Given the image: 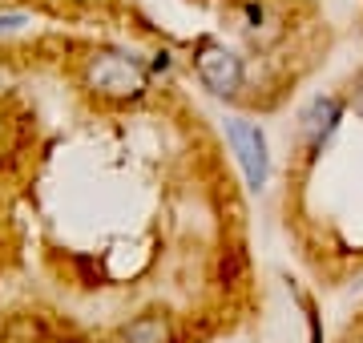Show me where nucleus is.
Returning <instances> with one entry per match:
<instances>
[{
  "mask_svg": "<svg viewBox=\"0 0 363 343\" xmlns=\"http://www.w3.org/2000/svg\"><path fill=\"white\" fill-rule=\"evenodd\" d=\"M339 121H343V101L331 93H319L307 101V109L298 113V137L307 145V158H319L327 150V142L335 137Z\"/></svg>",
  "mask_w": 363,
  "mask_h": 343,
  "instance_id": "20e7f679",
  "label": "nucleus"
},
{
  "mask_svg": "<svg viewBox=\"0 0 363 343\" xmlns=\"http://www.w3.org/2000/svg\"><path fill=\"white\" fill-rule=\"evenodd\" d=\"M190 61H194V77L202 81V89L210 97H222L226 101V97H238L242 85H247V61L214 37L198 40Z\"/></svg>",
  "mask_w": 363,
  "mask_h": 343,
  "instance_id": "f03ea898",
  "label": "nucleus"
},
{
  "mask_svg": "<svg viewBox=\"0 0 363 343\" xmlns=\"http://www.w3.org/2000/svg\"><path fill=\"white\" fill-rule=\"evenodd\" d=\"M25 25H33L28 13H0V37H4V33H21Z\"/></svg>",
  "mask_w": 363,
  "mask_h": 343,
  "instance_id": "423d86ee",
  "label": "nucleus"
},
{
  "mask_svg": "<svg viewBox=\"0 0 363 343\" xmlns=\"http://www.w3.org/2000/svg\"><path fill=\"white\" fill-rule=\"evenodd\" d=\"M117 343H174V319L162 311L133 315L117 327Z\"/></svg>",
  "mask_w": 363,
  "mask_h": 343,
  "instance_id": "39448f33",
  "label": "nucleus"
},
{
  "mask_svg": "<svg viewBox=\"0 0 363 343\" xmlns=\"http://www.w3.org/2000/svg\"><path fill=\"white\" fill-rule=\"evenodd\" d=\"M226 142H230L234 158H238V166H242L247 186L250 190H262L267 178H271V150H267L262 125L250 121V118H226Z\"/></svg>",
  "mask_w": 363,
  "mask_h": 343,
  "instance_id": "7ed1b4c3",
  "label": "nucleus"
},
{
  "mask_svg": "<svg viewBox=\"0 0 363 343\" xmlns=\"http://www.w3.org/2000/svg\"><path fill=\"white\" fill-rule=\"evenodd\" d=\"M150 65L145 57L130 53V49H93L81 65V89L97 97L101 106L109 109H125V106H138L145 93H150Z\"/></svg>",
  "mask_w": 363,
  "mask_h": 343,
  "instance_id": "f257e3e1",
  "label": "nucleus"
}]
</instances>
